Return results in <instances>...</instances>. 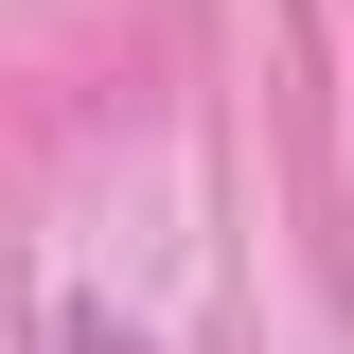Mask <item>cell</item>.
Segmentation results:
<instances>
[{
	"label": "cell",
	"instance_id": "6da1fadb",
	"mask_svg": "<svg viewBox=\"0 0 354 354\" xmlns=\"http://www.w3.org/2000/svg\"><path fill=\"white\" fill-rule=\"evenodd\" d=\"M53 354H142V337H124V319H71V337H53Z\"/></svg>",
	"mask_w": 354,
	"mask_h": 354
}]
</instances>
